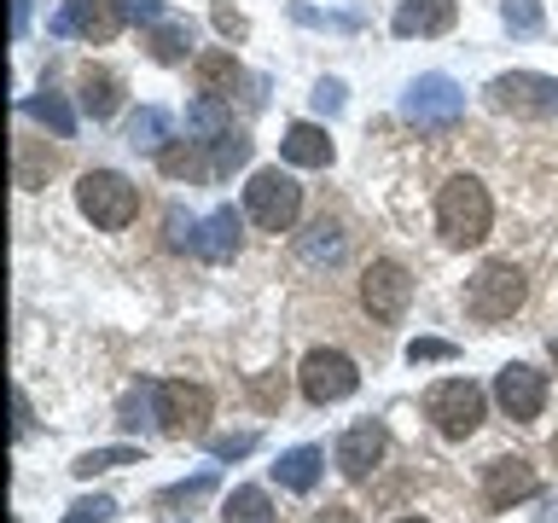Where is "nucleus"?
I'll use <instances>...</instances> for the list:
<instances>
[{
	"mask_svg": "<svg viewBox=\"0 0 558 523\" xmlns=\"http://www.w3.org/2000/svg\"><path fill=\"white\" fill-rule=\"evenodd\" d=\"M488 227H495V204H488V186L477 174L442 181V192H436V233H442L453 251H471V244L488 239Z\"/></svg>",
	"mask_w": 558,
	"mask_h": 523,
	"instance_id": "f257e3e1",
	"label": "nucleus"
},
{
	"mask_svg": "<svg viewBox=\"0 0 558 523\" xmlns=\"http://www.w3.org/2000/svg\"><path fill=\"white\" fill-rule=\"evenodd\" d=\"M76 204H82V216L94 227L122 233V227L140 216V186L129 181V174H117V169H87L76 181Z\"/></svg>",
	"mask_w": 558,
	"mask_h": 523,
	"instance_id": "f03ea898",
	"label": "nucleus"
},
{
	"mask_svg": "<svg viewBox=\"0 0 558 523\" xmlns=\"http://www.w3.org/2000/svg\"><path fill=\"white\" fill-rule=\"evenodd\" d=\"M523 296H530V285H523L518 262H483V268L471 273V285H465V314L483 320V326H495V320H512V314L523 308Z\"/></svg>",
	"mask_w": 558,
	"mask_h": 523,
	"instance_id": "7ed1b4c3",
	"label": "nucleus"
},
{
	"mask_svg": "<svg viewBox=\"0 0 558 523\" xmlns=\"http://www.w3.org/2000/svg\"><path fill=\"white\" fill-rule=\"evenodd\" d=\"M244 216H251L262 233H291L296 216H303V186H296L286 169H256L251 181H244Z\"/></svg>",
	"mask_w": 558,
	"mask_h": 523,
	"instance_id": "20e7f679",
	"label": "nucleus"
},
{
	"mask_svg": "<svg viewBox=\"0 0 558 523\" xmlns=\"http://www.w3.org/2000/svg\"><path fill=\"white\" fill-rule=\"evenodd\" d=\"M425 418L448 436V442H465V436L483 425V390L471 378L430 384V390H425Z\"/></svg>",
	"mask_w": 558,
	"mask_h": 523,
	"instance_id": "39448f33",
	"label": "nucleus"
},
{
	"mask_svg": "<svg viewBox=\"0 0 558 523\" xmlns=\"http://www.w3.org/2000/svg\"><path fill=\"white\" fill-rule=\"evenodd\" d=\"M483 94L495 111H512V117H558V76H541V70H506Z\"/></svg>",
	"mask_w": 558,
	"mask_h": 523,
	"instance_id": "423d86ee",
	"label": "nucleus"
},
{
	"mask_svg": "<svg viewBox=\"0 0 558 523\" xmlns=\"http://www.w3.org/2000/svg\"><path fill=\"white\" fill-rule=\"evenodd\" d=\"M408 303H413V273L401 268L396 256L366 262V273H361V308L373 314L378 326H396L401 314H408Z\"/></svg>",
	"mask_w": 558,
	"mask_h": 523,
	"instance_id": "0eeeda50",
	"label": "nucleus"
},
{
	"mask_svg": "<svg viewBox=\"0 0 558 523\" xmlns=\"http://www.w3.org/2000/svg\"><path fill=\"white\" fill-rule=\"evenodd\" d=\"M296 384H303V396L314 408H331V401H349L361 390V373L343 349H308L303 366H296Z\"/></svg>",
	"mask_w": 558,
	"mask_h": 523,
	"instance_id": "6e6552de",
	"label": "nucleus"
},
{
	"mask_svg": "<svg viewBox=\"0 0 558 523\" xmlns=\"http://www.w3.org/2000/svg\"><path fill=\"white\" fill-rule=\"evenodd\" d=\"M401 117L418 122V129H448V122L465 117V87L453 76H418L408 82V94H401Z\"/></svg>",
	"mask_w": 558,
	"mask_h": 523,
	"instance_id": "1a4fd4ad",
	"label": "nucleus"
},
{
	"mask_svg": "<svg viewBox=\"0 0 558 523\" xmlns=\"http://www.w3.org/2000/svg\"><path fill=\"white\" fill-rule=\"evenodd\" d=\"M209 413H216V396H209L204 384H186V378L157 384V418H163L169 436H204Z\"/></svg>",
	"mask_w": 558,
	"mask_h": 523,
	"instance_id": "9d476101",
	"label": "nucleus"
},
{
	"mask_svg": "<svg viewBox=\"0 0 558 523\" xmlns=\"http://www.w3.org/2000/svg\"><path fill=\"white\" fill-rule=\"evenodd\" d=\"M495 401H500V413L506 418H518V425H530V418H541V408H547V378L535 373V366H500L495 373Z\"/></svg>",
	"mask_w": 558,
	"mask_h": 523,
	"instance_id": "9b49d317",
	"label": "nucleus"
},
{
	"mask_svg": "<svg viewBox=\"0 0 558 523\" xmlns=\"http://www.w3.org/2000/svg\"><path fill=\"white\" fill-rule=\"evenodd\" d=\"M384 453H390V430H384L378 418H361V425H349L343 442H338V471L349 483H366L384 465Z\"/></svg>",
	"mask_w": 558,
	"mask_h": 523,
	"instance_id": "f8f14e48",
	"label": "nucleus"
},
{
	"mask_svg": "<svg viewBox=\"0 0 558 523\" xmlns=\"http://www.w3.org/2000/svg\"><path fill=\"white\" fill-rule=\"evenodd\" d=\"M129 24L117 0H64L59 17H52V35H82V41H111V35Z\"/></svg>",
	"mask_w": 558,
	"mask_h": 523,
	"instance_id": "ddd939ff",
	"label": "nucleus"
},
{
	"mask_svg": "<svg viewBox=\"0 0 558 523\" xmlns=\"http://www.w3.org/2000/svg\"><path fill=\"white\" fill-rule=\"evenodd\" d=\"M535 488H541L535 465L518 460V453H512V460H488L483 465V506H488V512H512L518 500L535 495Z\"/></svg>",
	"mask_w": 558,
	"mask_h": 523,
	"instance_id": "4468645a",
	"label": "nucleus"
},
{
	"mask_svg": "<svg viewBox=\"0 0 558 523\" xmlns=\"http://www.w3.org/2000/svg\"><path fill=\"white\" fill-rule=\"evenodd\" d=\"M239 239H244V216L221 204V209H209V216L192 227V244H186V251L204 256V262H233V256H239Z\"/></svg>",
	"mask_w": 558,
	"mask_h": 523,
	"instance_id": "2eb2a0df",
	"label": "nucleus"
},
{
	"mask_svg": "<svg viewBox=\"0 0 558 523\" xmlns=\"http://www.w3.org/2000/svg\"><path fill=\"white\" fill-rule=\"evenodd\" d=\"M453 24H460V7L453 0H401L390 29L401 35V41H413V35H448Z\"/></svg>",
	"mask_w": 558,
	"mask_h": 523,
	"instance_id": "dca6fc26",
	"label": "nucleus"
},
{
	"mask_svg": "<svg viewBox=\"0 0 558 523\" xmlns=\"http://www.w3.org/2000/svg\"><path fill=\"white\" fill-rule=\"evenodd\" d=\"M76 99H82V111L94 122L117 117L122 111V76H117V70H105V64H82L76 70Z\"/></svg>",
	"mask_w": 558,
	"mask_h": 523,
	"instance_id": "f3484780",
	"label": "nucleus"
},
{
	"mask_svg": "<svg viewBox=\"0 0 558 523\" xmlns=\"http://www.w3.org/2000/svg\"><path fill=\"white\" fill-rule=\"evenodd\" d=\"M279 151H286V163H296V169H326L331 163V134L320 122H291L286 139H279Z\"/></svg>",
	"mask_w": 558,
	"mask_h": 523,
	"instance_id": "a211bd4d",
	"label": "nucleus"
},
{
	"mask_svg": "<svg viewBox=\"0 0 558 523\" xmlns=\"http://www.w3.org/2000/svg\"><path fill=\"white\" fill-rule=\"evenodd\" d=\"M192 76H198L204 99H233V87L244 82V70H239L233 52H198V59H192Z\"/></svg>",
	"mask_w": 558,
	"mask_h": 523,
	"instance_id": "6ab92c4d",
	"label": "nucleus"
},
{
	"mask_svg": "<svg viewBox=\"0 0 558 523\" xmlns=\"http://www.w3.org/2000/svg\"><path fill=\"white\" fill-rule=\"evenodd\" d=\"M209 139H198V134H186V139H174V146H163L157 151V169L169 174V181H209Z\"/></svg>",
	"mask_w": 558,
	"mask_h": 523,
	"instance_id": "aec40b11",
	"label": "nucleus"
},
{
	"mask_svg": "<svg viewBox=\"0 0 558 523\" xmlns=\"http://www.w3.org/2000/svg\"><path fill=\"white\" fill-rule=\"evenodd\" d=\"M169 139H174V117L163 111V105H140V111L129 117V146H134V151L157 157Z\"/></svg>",
	"mask_w": 558,
	"mask_h": 523,
	"instance_id": "412c9836",
	"label": "nucleus"
},
{
	"mask_svg": "<svg viewBox=\"0 0 558 523\" xmlns=\"http://www.w3.org/2000/svg\"><path fill=\"white\" fill-rule=\"evenodd\" d=\"M320 471H326V453L320 448H291V453H279V465H274V477L279 488H291V495H308L314 483H320Z\"/></svg>",
	"mask_w": 558,
	"mask_h": 523,
	"instance_id": "4be33fe9",
	"label": "nucleus"
},
{
	"mask_svg": "<svg viewBox=\"0 0 558 523\" xmlns=\"http://www.w3.org/2000/svg\"><path fill=\"white\" fill-rule=\"evenodd\" d=\"M146 52H151V64H186V52H192V24H181V17H163V24H151Z\"/></svg>",
	"mask_w": 558,
	"mask_h": 523,
	"instance_id": "5701e85b",
	"label": "nucleus"
},
{
	"mask_svg": "<svg viewBox=\"0 0 558 523\" xmlns=\"http://www.w3.org/2000/svg\"><path fill=\"white\" fill-rule=\"evenodd\" d=\"M343 244H349V239H343V227L320 216V221H314L308 233H303V262H314V268L326 262V268H331V262H343Z\"/></svg>",
	"mask_w": 558,
	"mask_h": 523,
	"instance_id": "b1692460",
	"label": "nucleus"
},
{
	"mask_svg": "<svg viewBox=\"0 0 558 523\" xmlns=\"http://www.w3.org/2000/svg\"><path fill=\"white\" fill-rule=\"evenodd\" d=\"M239 163H251V139H244L239 129H227L209 139V181H221V174H233Z\"/></svg>",
	"mask_w": 558,
	"mask_h": 523,
	"instance_id": "393cba45",
	"label": "nucleus"
},
{
	"mask_svg": "<svg viewBox=\"0 0 558 523\" xmlns=\"http://www.w3.org/2000/svg\"><path fill=\"white\" fill-rule=\"evenodd\" d=\"M24 117L47 122V129L59 134V139H70V134H76V111H70V105H64L59 94H29V99H24Z\"/></svg>",
	"mask_w": 558,
	"mask_h": 523,
	"instance_id": "a878e982",
	"label": "nucleus"
},
{
	"mask_svg": "<svg viewBox=\"0 0 558 523\" xmlns=\"http://www.w3.org/2000/svg\"><path fill=\"white\" fill-rule=\"evenodd\" d=\"M227 523H279L268 488H233V500H227Z\"/></svg>",
	"mask_w": 558,
	"mask_h": 523,
	"instance_id": "bb28decb",
	"label": "nucleus"
},
{
	"mask_svg": "<svg viewBox=\"0 0 558 523\" xmlns=\"http://www.w3.org/2000/svg\"><path fill=\"white\" fill-rule=\"evenodd\" d=\"M209 488H216V471H198L192 483H169V488H157V512H181V506H192V500H204Z\"/></svg>",
	"mask_w": 558,
	"mask_h": 523,
	"instance_id": "cd10ccee",
	"label": "nucleus"
},
{
	"mask_svg": "<svg viewBox=\"0 0 558 523\" xmlns=\"http://www.w3.org/2000/svg\"><path fill=\"white\" fill-rule=\"evenodd\" d=\"M117 465H140V448H94L70 471H76V477H99V471H117Z\"/></svg>",
	"mask_w": 558,
	"mask_h": 523,
	"instance_id": "c85d7f7f",
	"label": "nucleus"
},
{
	"mask_svg": "<svg viewBox=\"0 0 558 523\" xmlns=\"http://www.w3.org/2000/svg\"><path fill=\"white\" fill-rule=\"evenodd\" d=\"M500 17H506V29L512 35H541V0H500Z\"/></svg>",
	"mask_w": 558,
	"mask_h": 523,
	"instance_id": "c756f323",
	"label": "nucleus"
},
{
	"mask_svg": "<svg viewBox=\"0 0 558 523\" xmlns=\"http://www.w3.org/2000/svg\"><path fill=\"white\" fill-rule=\"evenodd\" d=\"M111 512H117V500H105V495H87V500H76V506H70V512H64L59 523H105Z\"/></svg>",
	"mask_w": 558,
	"mask_h": 523,
	"instance_id": "7c9ffc66",
	"label": "nucleus"
},
{
	"mask_svg": "<svg viewBox=\"0 0 558 523\" xmlns=\"http://www.w3.org/2000/svg\"><path fill=\"white\" fill-rule=\"evenodd\" d=\"M117 7H122V17H129V24H163V17H169V7H163V0H117Z\"/></svg>",
	"mask_w": 558,
	"mask_h": 523,
	"instance_id": "2f4dec72",
	"label": "nucleus"
},
{
	"mask_svg": "<svg viewBox=\"0 0 558 523\" xmlns=\"http://www.w3.org/2000/svg\"><path fill=\"white\" fill-rule=\"evenodd\" d=\"M314 111H320V117H338V111H343V82H338V76H320V82H314Z\"/></svg>",
	"mask_w": 558,
	"mask_h": 523,
	"instance_id": "473e14b6",
	"label": "nucleus"
},
{
	"mask_svg": "<svg viewBox=\"0 0 558 523\" xmlns=\"http://www.w3.org/2000/svg\"><path fill=\"white\" fill-rule=\"evenodd\" d=\"M251 448H256L251 430H239V436H209V453H216V460H244Z\"/></svg>",
	"mask_w": 558,
	"mask_h": 523,
	"instance_id": "72a5a7b5",
	"label": "nucleus"
},
{
	"mask_svg": "<svg viewBox=\"0 0 558 523\" xmlns=\"http://www.w3.org/2000/svg\"><path fill=\"white\" fill-rule=\"evenodd\" d=\"M408 361H413V366H425V361H453V343H442V338H413V343H408Z\"/></svg>",
	"mask_w": 558,
	"mask_h": 523,
	"instance_id": "f704fd0d",
	"label": "nucleus"
},
{
	"mask_svg": "<svg viewBox=\"0 0 558 523\" xmlns=\"http://www.w3.org/2000/svg\"><path fill=\"white\" fill-rule=\"evenodd\" d=\"M216 29L227 35V41H239L251 24H244V12H233V0H216Z\"/></svg>",
	"mask_w": 558,
	"mask_h": 523,
	"instance_id": "c9c22d12",
	"label": "nucleus"
},
{
	"mask_svg": "<svg viewBox=\"0 0 558 523\" xmlns=\"http://www.w3.org/2000/svg\"><path fill=\"white\" fill-rule=\"evenodd\" d=\"M256 401H262V408H279V401H286V378H262L256 384Z\"/></svg>",
	"mask_w": 558,
	"mask_h": 523,
	"instance_id": "e433bc0d",
	"label": "nucleus"
},
{
	"mask_svg": "<svg viewBox=\"0 0 558 523\" xmlns=\"http://www.w3.org/2000/svg\"><path fill=\"white\" fill-rule=\"evenodd\" d=\"M314 523H361V512H355V506H320Z\"/></svg>",
	"mask_w": 558,
	"mask_h": 523,
	"instance_id": "4c0bfd02",
	"label": "nucleus"
},
{
	"mask_svg": "<svg viewBox=\"0 0 558 523\" xmlns=\"http://www.w3.org/2000/svg\"><path fill=\"white\" fill-rule=\"evenodd\" d=\"M24 24H29V0H12V35H24Z\"/></svg>",
	"mask_w": 558,
	"mask_h": 523,
	"instance_id": "58836bf2",
	"label": "nucleus"
},
{
	"mask_svg": "<svg viewBox=\"0 0 558 523\" xmlns=\"http://www.w3.org/2000/svg\"><path fill=\"white\" fill-rule=\"evenodd\" d=\"M396 523H425V518H396Z\"/></svg>",
	"mask_w": 558,
	"mask_h": 523,
	"instance_id": "ea45409f",
	"label": "nucleus"
},
{
	"mask_svg": "<svg viewBox=\"0 0 558 523\" xmlns=\"http://www.w3.org/2000/svg\"><path fill=\"white\" fill-rule=\"evenodd\" d=\"M553 361H558V338H553Z\"/></svg>",
	"mask_w": 558,
	"mask_h": 523,
	"instance_id": "a19ab883",
	"label": "nucleus"
}]
</instances>
